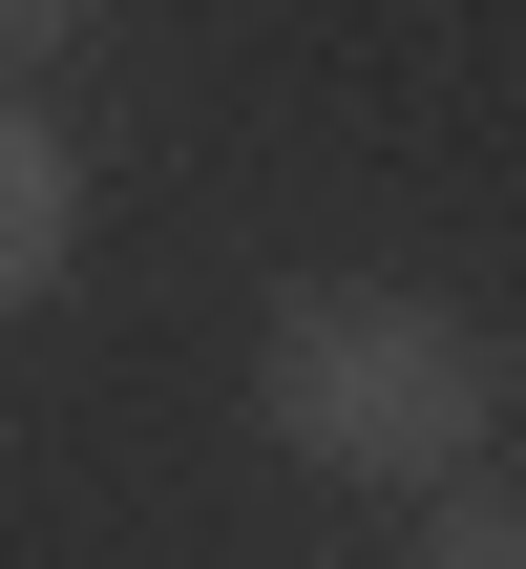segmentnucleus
<instances>
[{"label": "nucleus", "instance_id": "obj_1", "mask_svg": "<svg viewBox=\"0 0 526 569\" xmlns=\"http://www.w3.org/2000/svg\"><path fill=\"white\" fill-rule=\"evenodd\" d=\"M253 422L295 465H337V486H422L443 507L485 465V422H506V338L464 296H401V274H295L274 338H253Z\"/></svg>", "mask_w": 526, "mask_h": 569}, {"label": "nucleus", "instance_id": "obj_2", "mask_svg": "<svg viewBox=\"0 0 526 569\" xmlns=\"http://www.w3.org/2000/svg\"><path fill=\"white\" fill-rule=\"evenodd\" d=\"M63 253H84V148L0 84V317H21V296H63Z\"/></svg>", "mask_w": 526, "mask_h": 569}, {"label": "nucleus", "instance_id": "obj_4", "mask_svg": "<svg viewBox=\"0 0 526 569\" xmlns=\"http://www.w3.org/2000/svg\"><path fill=\"white\" fill-rule=\"evenodd\" d=\"M84 21H105V0H0V84H21V63H63Z\"/></svg>", "mask_w": 526, "mask_h": 569}, {"label": "nucleus", "instance_id": "obj_3", "mask_svg": "<svg viewBox=\"0 0 526 569\" xmlns=\"http://www.w3.org/2000/svg\"><path fill=\"white\" fill-rule=\"evenodd\" d=\"M422 569H526V486H485V465H464V486L422 507Z\"/></svg>", "mask_w": 526, "mask_h": 569}]
</instances>
